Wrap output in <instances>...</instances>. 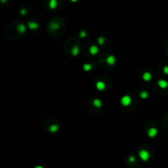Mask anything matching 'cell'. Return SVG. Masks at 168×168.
Masks as SVG:
<instances>
[{"mask_svg": "<svg viewBox=\"0 0 168 168\" xmlns=\"http://www.w3.org/2000/svg\"><path fill=\"white\" fill-rule=\"evenodd\" d=\"M106 62H107V63L108 65H110V66H113V65L116 63V58H115L113 55H110L107 58Z\"/></svg>", "mask_w": 168, "mask_h": 168, "instance_id": "8992f818", "label": "cell"}, {"mask_svg": "<svg viewBox=\"0 0 168 168\" xmlns=\"http://www.w3.org/2000/svg\"><path fill=\"white\" fill-rule=\"evenodd\" d=\"M98 43L100 45H102V44H104V39L102 37L98 38Z\"/></svg>", "mask_w": 168, "mask_h": 168, "instance_id": "e0dca14e", "label": "cell"}, {"mask_svg": "<svg viewBox=\"0 0 168 168\" xmlns=\"http://www.w3.org/2000/svg\"><path fill=\"white\" fill-rule=\"evenodd\" d=\"M79 52H80V48H79V47H78L77 45H75V46L72 48V54L73 56H77V55L79 54Z\"/></svg>", "mask_w": 168, "mask_h": 168, "instance_id": "7c38bea8", "label": "cell"}, {"mask_svg": "<svg viewBox=\"0 0 168 168\" xmlns=\"http://www.w3.org/2000/svg\"><path fill=\"white\" fill-rule=\"evenodd\" d=\"M0 1H1L2 4H5V2H7L8 0H0Z\"/></svg>", "mask_w": 168, "mask_h": 168, "instance_id": "7402d4cb", "label": "cell"}, {"mask_svg": "<svg viewBox=\"0 0 168 168\" xmlns=\"http://www.w3.org/2000/svg\"><path fill=\"white\" fill-rule=\"evenodd\" d=\"M85 36H86V32H85L84 30L80 31V38H84Z\"/></svg>", "mask_w": 168, "mask_h": 168, "instance_id": "ac0fdd59", "label": "cell"}, {"mask_svg": "<svg viewBox=\"0 0 168 168\" xmlns=\"http://www.w3.org/2000/svg\"><path fill=\"white\" fill-rule=\"evenodd\" d=\"M70 1H72V2H77L78 0H70Z\"/></svg>", "mask_w": 168, "mask_h": 168, "instance_id": "cb8c5ba5", "label": "cell"}, {"mask_svg": "<svg viewBox=\"0 0 168 168\" xmlns=\"http://www.w3.org/2000/svg\"><path fill=\"white\" fill-rule=\"evenodd\" d=\"M58 130H59V127H58V125H52V126H50V127H49V131L51 132V133H55V132H57Z\"/></svg>", "mask_w": 168, "mask_h": 168, "instance_id": "4fadbf2b", "label": "cell"}, {"mask_svg": "<svg viewBox=\"0 0 168 168\" xmlns=\"http://www.w3.org/2000/svg\"><path fill=\"white\" fill-rule=\"evenodd\" d=\"M58 6V1L57 0H50L49 1V8L51 9H55Z\"/></svg>", "mask_w": 168, "mask_h": 168, "instance_id": "30bf717a", "label": "cell"}, {"mask_svg": "<svg viewBox=\"0 0 168 168\" xmlns=\"http://www.w3.org/2000/svg\"><path fill=\"white\" fill-rule=\"evenodd\" d=\"M132 102V99H131V97L130 95H124L122 97V98H120V104L124 107H128V106L130 105Z\"/></svg>", "mask_w": 168, "mask_h": 168, "instance_id": "6da1fadb", "label": "cell"}, {"mask_svg": "<svg viewBox=\"0 0 168 168\" xmlns=\"http://www.w3.org/2000/svg\"><path fill=\"white\" fill-rule=\"evenodd\" d=\"M28 26H29V28H30V30H35V29H37L38 27H39V25H38L37 23H35V22H28Z\"/></svg>", "mask_w": 168, "mask_h": 168, "instance_id": "8fae6325", "label": "cell"}, {"mask_svg": "<svg viewBox=\"0 0 168 168\" xmlns=\"http://www.w3.org/2000/svg\"><path fill=\"white\" fill-rule=\"evenodd\" d=\"M34 168H44V167L42 166H36Z\"/></svg>", "mask_w": 168, "mask_h": 168, "instance_id": "603a6c76", "label": "cell"}, {"mask_svg": "<svg viewBox=\"0 0 168 168\" xmlns=\"http://www.w3.org/2000/svg\"><path fill=\"white\" fill-rule=\"evenodd\" d=\"M90 52L92 55H96L98 52V48L96 45H92L90 47Z\"/></svg>", "mask_w": 168, "mask_h": 168, "instance_id": "ba28073f", "label": "cell"}, {"mask_svg": "<svg viewBox=\"0 0 168 168\" xmlns=\"http://www.w3.org/2000/svg\"><path fill=\"white\" fill-rule=\"evenodd\" d=\"M92 68H93V65L90 63H85L83 66V69L84 72H90Z\"/></svg>", "mask_w": 168, "mask_h": 168, "instance_id": "5bb4252c", "label": "cell"}, {"mask_svg": "<svg viewBox=\"0 0 168 168\" xmlns=\"http://www.w3.org/2000/svg\"><path fill=\"white\" fill-rule=\"evenodd\" d=\"M26 29V27L24 24H20L18 26H17V30H18V32H20V33H25Z\"/></svg>", "mask_w": 168, "mask_h": 168, "instance_id": "9a60e30c", "label": "cell"}, {"mask_svg": "<svg viewBox=\"0 0 168 168\" xmlns=\"http://www.w3.org/2000/svg\"><path fill=\"white\" fill-rule=\"evenodd\" d=\"M106 88V84L104 81L102 80H98L96 83V89L98 90V91H104Z\"/></svg>", "mask_w": 168, "mask_h": 168, "instance_id": "277c9868", "label": "cell"}, {"mask_svg": "<svg viewBox=\"0 0 168 168\" xmlns=\"http://www.w3.org/2000/svg\"><path fill=\"white\" fill-rule=\"evenodd\" d=\"M138 156H140V158L142 161L147 162L149 158V152L145 149H141L138 152Z\"/></svg>", "mask_w": 168, "mask_h": 168, "instance_id": "7a4b0ae2", "label": "cell"}, {"mask_svg": "<svg viewBox=\"0 0 168 168\" xmlns=\"http://www.w3.org/2000/svg\"><path fill=\"white\" fill-rule=\"evenodd\" d=\"M93 105H94L95 108H101V107H102V101H101V100H100V99H98V98H94V99L93 100Z\"/></svg>", "mask_w": 168, "mask_h": 168, "instance_id": "9c48e42d", "label": "cell"}, {"mask_svg": "<svg viewBox=\"0 0 168 168\" xmlns=\"http://www.w3.org/2000/svg\"><path fill=\"white\" fill-rule=\"evenodd\" d=\"M158 85L161 89H163V90L166 89L168 87V82L166 80H159L158 81Z\"/></svg>", "mask_w": 168, "mask_h": 168, "instance_id": "5b68a950", "label": "cell"}, {"mask_svg": "<svg viewBox=\"0 0 168 168\" xmlns=\"http://www.w3.org/2000/svg\"><path fill=\"white\" fill-rule=\"evenodd\" d=\"M134 161H135L134 156H130V157L129 158V162H134Z\"/></svg>", "mask_w": 168, "mask_h": 168, "instance_id": "ffe728a7", "label": "cell"}, {"mask_svg": "<svg viewBox=\"0 0 168 168\" xmlns=\"http://www.w3.org/2000/svg\"><path fill=\"white\" fill-rule=\"evenodd\" d=\"M142 77L144 81H150L152 80V74L150 72H144Z\"/></svg>", "mask_w": 168, "mask_h": 168, "instance_id": "52a82bcc", "label": "cell"}, {"mask_svg": "<svg viewBox=\"0 0 168 168\" xmlns=\"http://www.w3.org/2000/svg\"><path fill=\"white\" fill-rule=\"evenodd\" d=\"M20 13L22 14V15H25V14H26V9H24V8H22V9L20 10Z\"/></svg>", "mask_w": 168, "mask_h": 168, "instance_id": "44dd1931", "label": "cell"}, {"mask_svg": "<svg viewBox=\"0 0 168 168\" xmlns=\"http://www.w3.org/2000/svg\"><path fill=\"white\" fill-rule=\"evenodd\" d=\"M140 96L141 98L145 99V98H147L148 97V92H146V91H142V92L140 93Z\"/></svg>", "mask_w": 168, "mask_h": 168, "instance_id": "2e32d148", "label": "cell"}, {"mask_svg": "<svg viewBox=\"0 0 168 168\" xmlns=\"http://www.w3.org/2000/svg\"><path fill=\"white\" fill-rule=\"evenodd\" d=\"M163 73L166 75H168V66H165L163 67Z\"/></svg>", "mask_w": 168, "mask_h": 168, "instance_id": "d6986e66", "label": "cell"}, {"mask_svg": "<svg viewBox=\"0 0 168 168\" xmlns=\"http://www.w3.org/2000/svg\"><path fill=\"white\" fill-rule=\"evenodd\" d=\"M147 133H148V137L154 138V137L157 136L158 131V130L156 129L155 127H151V128H149L148 130V132H147Z\"/></svg>", "mask_w": 168, "mask_h": 168, "instance_id": "3957f363", "label": "cell"}]
</instances>
